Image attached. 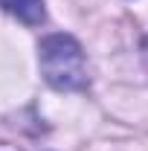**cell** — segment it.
Returning <instances> with one entry per match:
<instances>
[{
  "label": "cell",
  "mask_w": 148,
  "mask_h": 151,
  "mask_svg": "<svg viewBox=\"0 0 148 151\" xmlns=\"http://www.w3.org/2000/svg\"><path fill=\"white\" fill-rule=\"evenodd\" d=\"M0 6L9 15H15L18 20L29 23V26H38V23H44V18H47L44 0H0Z\"/></svg>",
  "instance_id": "2"
},
{
  "label": "cell",
  "mask_w": 148,
  "mask_h": 151,
  "mask_svg": "<svg viewBox=\"0 0 148 151\" xmlns=\"http://www.w3.org/2000/svg\"><path fill=\"white\" fill-rule=\"evenodd\" d=\"M41 73L55 90H81L87 87L84 52L73 35H47L41 41Z\"/></svg>",
  "instance_id": "1"
}]
</instances>
